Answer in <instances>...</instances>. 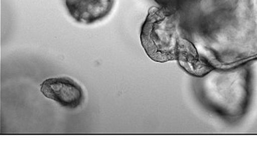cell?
Masks as SVG:
<instances>
[{"label":"cell","instance_id":"7a4b0ae2","mask_svg":"<svg viewBox=\"0 0 257 154\" xmlns=\"http://www.w3.org/2000/svg\"><path fill=\"white\" fill-rule=\"evenodd\" d=\"M249 62L232 67L215 68L200 77L198 96L204 105L226 118L243 115L250 97Z\"/></svg>","mask_w":257,"mask_h":154},{"label":"cell","instance_id":"6da1fadb","mask_svg":"<svg viewBox=\"0 0 257 154\" xmlns=\"http://www.w3.org/2000/svg\"><path fill=\"white\" fill-rule=\"evenodd\" d=\"M256 0H183L177 11L182 36L215 68L256 57Z\"/></svg>","mask_w":257,"mask_h":154},{"label":"cell","instance_id":"3957f363","mask_svg":"<svg viewBox=\"0 0 257 154\" xmlns=\"http://www.w3.org/2000/svg\"><path fill=\"white\" fill-rule=\"evenodd\" d=\"M186 41L179 28L177 9L166 6L149 9L141 27V42L151 60L157 63L177 61Z\"/></svg>","mask_w":257,"mask_h":154},{"label":"cell","instance_id":"277c9868","mask_svg":"<svg viewBox=\"0 0 257 154\" xmlns=\"http://www.w3.org/2000/svg\"><path fill=\"white\" fill-rule=\"evenodd\" d=\"M41 92L47 98L67 109H77L82 106L85 98L80 85L68 77L46 79L41 85Z\"/></svg>","mask_w":257,"mask_h":154},{"label":"cell","instance_id":"5b68a950","mask_svg":"<svg viewBox=\"0 0 257 154\" xmlns=\"http://www.w3.org/2000/svg\"><path fill=\"white\" fill-rule=\"evenodd\" d=\"M116 0H64L71 18L81 25H92L108 17Z\"/></svg>","mask_w":257,"mask_h":154}]
</instances>
